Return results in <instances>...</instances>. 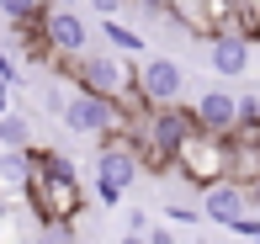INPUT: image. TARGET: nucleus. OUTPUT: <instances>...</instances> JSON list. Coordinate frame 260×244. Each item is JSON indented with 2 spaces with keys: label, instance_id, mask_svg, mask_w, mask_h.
Wrapping results in <instances>:
<instances>
[{
  "label": "nucleus",
  "instance_id": "f257e3e1",
  "mask_svg": "<svg viewBox=\"0 0 260 244\" xmlns=\"http://www.w3.org/2000/svg\"><path fill=\"white\" fill-rule=\"evenodd\" d=\"M27 202H32V213H38V223H75L80 218L85 191H80V181H75V165H69L58 149H32Z\"/></svg>",
  "mask_w": 260,
  "mask_h": 244
},
{
  "label": "nucleus",
  "instance_id": "f03ea898",
  "mask_svg": "<svg viewBox=\"0 0 260 244\" xmlns=\"http://www.w3.org/2000/svg\"><path fill=\"white\" fill-rule=\"evenodd\" d=\"M170 165L181 170V176L191 181L197 191H202V186H218V181H229V138L191 127V133L181 138V149H175Z\"/></svg>",
  "mask_w": 260,
  "mask_h": 244
},
{
  "label": "nucleus",
  "instance_id": "7ed1b4c3",
  "mask_svg": "<svg viewBox=\"0 0 260 244\" xmlns=\"http://www.w3.org/2000/svg\"><path fill=\"white\" fill-rule=\"evenodd\" d=\"M64 127H75V133H85V138H127V144H133L127 117H122V101H106L96 90H69L64 96Z\"/></svg>",
  "mask_w": 260,
  "mask_h": 244
},
{
  "label": "nucleus",
  "instance_id": "20e7f679",
  "mask_svg": "<svg viewBox=\"0 0 260 244\" xmlns=\"http://www.w3.org/2000/svg\"><path fill=\"white\" fill-rule=\"evenodd\" d=\"M80 90H96L106 101H122V107H138L133 96V69H127V53H85L75 64Z\"/></svg>",
  "mask_w": 260,
  "mask_h": 244
},
{
  "label": "nucleus",
  "instance_id": "39448f33",
  "mask_svg": "<svg viewBox=\"0 0 260 244\" xmlns=\"http://www.w3.org/2000/svg\"><path fill=\"white\" fill-rule=\"evenodd\" d=\"M191 127H197L191 112H181V107H149V122H144V159H138V165L165 170Z\"/></svg>",
  "mask_w": 260,
  "mask_h": 244
},
{
  "label": "nucleus",
  "instance_id": "423d86ee",
  "mask_svg": "<svg viewBox=\"0 0 260 244\" xmlns=\"http://www.w3.org/2000/svg\"><path fill=\"white\" fill-rule=\"evenodd\" d=\"M186 90V69L175 59H165V53H144L133 69V96L144 101V107H175Z\"/></svg>",
  "mask_w": 260,
  "mask_h": 244
},
{
  "label": "nucleus",
  "instance_id": "0eeeda50",
  "mask_svg": "<svg viewBox=\"0 0 260 244\" xmlns=\"http://www.w3.org/2000/svg\"><path fill=\"white\" fill-rule=\"evenodd\" d=\"M138 170H144L138 165V149L127 138H106V149L96 154V196L106 207H117L127 196V186L138 181Z\"/></svg>",
  "mask_w": 260,
  "mask_h": 244
},
{
  "label": "nucleus",
  "instance_id": "6e6552de",
  "mask_svg": "<svg viewBox=\"0 0 260 244\" xmlns=\"http://www.w3.org/2000/svg\"><path fill=\"white\" fill-rule=\"evenodd\" d=\"M38 27H43V48H53V53H85V21H80L75 11H48V6H43Z\"/></svg>",
  "mask_w": 260,
  "mask_h": 244
},
{
  "label": "nucleus",
  "instance_id": "1a4fd4ad",
  "mask_svg": "<svg viewBox=\"0 0 260 244\" xmlns=\"http://www.w3.org/2000/svg\"><path fill=\"white\" fill-rule=\"evenodd\" d=\"M191 122L202 127V133L229 138V133H234V122H239V96H229V90H207V96H197Z\"/></svg>",
  "mask_w": 260,
  "mask_h": 244
},
{
  "label": "nucleus",
  "instance_id": "9d476101",
  "mask_svg": "<svg viewBox=\"0 0 260 244\" xmlns=\"http://www.w3.org/2000/svg\"><path fill=\"white\" fill-rule=\"evenodd\" d=\"M250 207H244V186L239 181H218V186H202V218L218 228H229L234 218H244Z\"/></svg>",
  "mask_w": 260,
  "mask_h": 244
},
{
  "label": "nucleus",
  "instance_id": "9b49d317",
  "mask_svg": "<svg viewBox=\"0 0 260 244\" xmlns=\"http://www.w3.org/2000/svg\"><path fill=\"white\" fill-rule=\"evenodd\" d=\"M207 53H212V69H218V75H244V69H250V38H239V32H218V38H207Z\"/></svg>",
  "mask_w": 260,
  "mask_h": 244
},
{
  "label": "nucleus",
  "instance_id": "f8f14e48",
  "mask_svg": "<svg viewBox=\"0 0 260 244\" xmlns=\"http://www.w3.org/2000/svg\"><path fill=\"white\" fill-rule=\"evenodd\" d=\"M27 181H32V149H0V186L27 191Z\"/></svg>",
  "mask_w": 260,
  "mask_h": 244
},
{
  "label": "nucleus",
  "instance_id": "ddd939ff",
  "mask_svg": "<svg viewBox=\"0 0 260 244\" xmlns=\"http://www.w3.org/2000/svg\"><path fill=\"white\" fill-rule=\"evenodd\" d=\"M101 38L112 43L117 53H144V38H138L133 27H122V21H117V16H101Z\"/></svg>",
  "mask_w": 260,
  "mask_h": 244
},
{
  "label": "nucleus",
  "instance_id": "4468645a",
  "mask_svg": "<svg viewBox=\"0 0 260 244\" xmlns=\"http://www.w3.org/2000/svg\"><path fill=\"white\" fill-rule=\"evenodd\" d=\"M0 149H32V122L21 112H6L0 117Z\"/></svg>",
  "mask_w": 260,
  "mask_h": 244
},
{
  "label": "nucleus",
  "instance_id": "2eb2a0df",
  "mask_svg": "<svg viewBox=\"0 0 260 244\" xmlns=\"http://www.w3.org/2000/svg\"><path fill=\"white\" fill-rule=\"evenodd\" d=\"M165 16H175L186 32H207V16H202V0H165Z\"/></svg>",
  "mask_w": 260,
  "mask_h": 244
},
{
  "label": "nucleus",
  "instance_id": "dca6fc26",
  "mask_svg": "<svg viewBox=\"0 0 260 244\" xmlns=\"http://www.w3.org/2000/svg\"><path fill=\"white\" fill-rule=\"evenodd\" d=\"M0 16H6L11 27H32V21L43 16V0H0Z\"/></svg>",
  "mask_w": 260,
  "mask_h": 244
},
{
  "label": "nucleus",
  "instance_id": "f3484780",
  "mask_svg": "<svg viewBox=\"0 0 260 244\" xmlns=\"http://www.w3.org/2000/svg\"><path fill=\"white\" fill-rule=\"evenodd\" d=\"M165 218H170V223H186V228H191V223H202V207H186V202H170V207H165Z\"/></svg>",
  "mask_w": 260,
  "mask_h": 244
},
{
  "label": "nucleus",
  "instance_id": "a211bd4d",
  "mask_svg": "<svg viewBox=\"0 0 260 244\" xmlns=\"http://www.w3.org/2000/svg\"><path fill=\"white\" fill-rule=\"evenodd\" d=\"M229 234H234V239H255V234H260V218H255V213L234 218V223H229Z\"/></svg>",
  "mask_w": 260,
  "mask_h": 244
},
{
  "label": "nucleus",
  "instance_id": "6ab92c4d",
  "mask_svg": "<svg viewBox=\"0 0 260 244\" xmlns=\"http://www.w3.org/2000/svg\"><path fill=\"white\" fill-rule=\"evenodd\" d=\"M239 122H260V96H239Z\"/></svg>",
  "mask_w": 260,
  "mask_h": 244
},
{
  "label": "nucleus",
  "instance_id": "aec40b11",
  "mask_svg": "<svg viewBox=\"0 0 260 244\" xmlns=\"http://www.w3.org/2000/svg\"><path fill=\"white\" fill-rule=\"evenodd\" d=\"M38 244H69V228L64 223H43V239Z\"/></svg>",
  "mask_w": 260,
  "mask_h": 244
},
{
  "label": "nucleus",
  "instance_id": "412c9836",
  "mask_svg": "<svg viewBox=\"0 0 260 244\" xmlns=\"http://www.w3.org/2000/svg\"><path fill=\"white\" fill-rule=\"evenodd\" d=\"M127 234H149V213H133V218H127Z\"/></svg>",
  "mask_w": 260,
  "mask_h": 244
},
{
  "label": "nucleus",
  "instance_id": "4be33fe9",
  "mask_svg": "<svg viewBox=\"0 0 260 244\" xmlns=\"http://www.w3.org/2000/svg\"><path fill=\"white\" fill-rule=\"evenodd\" d=\"M90 6H96L101 16H117V11H122V0H90Z\"/></svg>",
  "mask_w": 260,
  "mask_h": 244
},
{
  "label": "nucleus",
  "instance_id": "5701e85b",
  "mask_svg": "<svg viewBox=\"0 0 260 244\" xmlns=\"http://www.w3.org/2000/svg\"><path fill=\"white\" fill-rule=\"evenodd\" d=\"M144 239H149V244H175V234H165V228H149Z\"/></svg>",
  "mask_w": 260,
  "mask_h": 244
},
{
  "label": "nucleus",
  "instance_id": "b1692460",
  "mask_svg": "<svg viewBox=\"0 0 260 244\" xmlns=\"http://www.w3.org/2000/svg\"><path fill=\"white\" fill-rule=\"evenodd\" d=\"M138 6H144V11H159V16H165V0H138Z\"/></svg>",
  "mask_w": 260,
  "mask_h": 244
},
{
  "label": "nucleus",
  "instance_id": "393cba45",
  "mask_svg": "<svg viewBox=\"0 0 260 244\" xmlns=\"http://www.w3.org/2000/svg\"><path fill=\"white\" fill-rule=\"evenodd\" d=\"M6 112H11V96H6V85H0V117H6Z\"/></svg>",
  "mask_w": 260,
  "mask_h": 244
},
{
  "label": "nucleus",
  "instance_id": "a878e982",
  "mask_svg": "<svg viewBox=\"0 0 260 244\" xmlns=\"http://www.w3.org/2000/svg\"><path fill=\"white\" fill-rule=\"evenodd\" d=\"M122 244H149V239H144V234H127V239H122Z\"/></svg>",
  "mask_w": 260,
  "mask_h": 244
},
{
  "label": "nucleus",
  "instance_id": "bb28decb",
  "mask_svg": "<svg viewBox=\"0 0 260 244\" xmlns=\"http://www.w3.org/2000/svg\"><path fill=\"white\" fill-rule=\"evenodd\" d=\"M255 149H260V138H255Z\"/></svg>",
  "mask_w": 260,
  "mask_h": 244
},
{
  "label": "nucleus",
  "instance_id": "cd10ccee",
  "mask_svg": "<svg viewBox=\"0 0 260 244\" xmlns=\"http://www.w3.org/2000/svg\"><path fill=\"white\" fill-rule=\"evenodd\" d=\"M255 244H260V234H255Z\"/></svg>",
  "mask_w": 260,
  "mask_h": 244
}]
</instances>
